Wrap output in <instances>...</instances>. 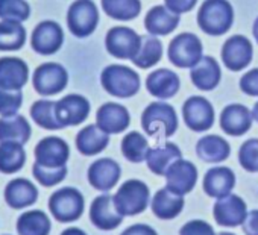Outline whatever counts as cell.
<instances>
[{
  "instance_id": "cell-11",
  "label": "cell",
  "mask_w": 258,
  "mask_h": 235,
  "mask_svg": "<svg viewBox=\"0 0 258 235\" xmlns=\"http://www.w3.org/2000/svg\"><path fill=\"white\" fill-rule=\"evenodd\" d=\"M253 47L252 43L243 35L229 37L222 47V61L231 71H240L252 61Z\"/></svg>"
},
{
  "instance_id": "cell-41",
  "label": "cell",
  "mask_w": 258,
  "mask_h": 235,
  "mask_svg": "<svg viewBox=\"0 0 258 235\" xmlns=\"http://www.w3.org/2000/svg\"><path fill=\"white\" fill-rule=\"evenodd\" d=\"M238 161L246 172L249 173L258 172V138L246 140L241 144L238 150Z\"/></svg>"
},
{
  "instance_id": "cell-37",
  "label": "cell",
  "mask_w": 258,
  "mask_h": 235,
  "mask_svg": "<svg viewBox=\"0 0 258 235\" xmlns=\"http://www.w3.org/2000/svg\"><path fill=\"white\" fill-rule=\"evenodd\" d=\"M105 14L114 20L129 22L139 17L142 11L140 0H102Z\"/></svg>"
},
{
  "instance_id": "cell-14",
  "label": "cell",
  "mask_w": 258,
  "mask_h": 235,
  "mask_svg": "<svg viewBox=\"0 0 258 235\" xmlns=\"http://www.w3.org/2000/svg\"><path fill=\"white\" fill-rule=\"evenodd\" d=\"M214 218L220 226L235 227L244 223L247 217V208L240 196L228 194L217 199L214 203Z\"/></svg>"
},
{
  "instance_id": "cell-26",
  "label": "cell",
  "mask_w": 258,
  "mask_h": 235,
  "mask_svg": "<svg viewBox=\"0 0 258 235\" xmlns=\"http://www.w3.org/2000/svg\"><path fill=\"white\" fill-rule=\"evenodd\" d=\"M38 199L37 187L23 178L13 179L5 188V200L13 209H23L34 205Z\"/></svg>"
},
{
  "instance_id": "cell-27",
  "label": "cell",
  "mask_w": 258,
  "mask_h": 235,
  "mask_svg": "<svg viewBox=\"0 0 258 235\" xmlns=\"http://www.w3.org/2000/svg\"><path fill=\"white\" fill-rule=\"evenodd\" d=\"M181 149L175 143H164L154 149H149L146 164L149 170L158 176H166L173 163L181 160Z\"/></svg>"
},
{
  "instance_id": "cell-34",
  "label": "cell",
  "mask_w": 258,
  "mask_h": 235,
  "mask_svg": "<svg viewBox=\"0 0 258 235\" xmlns=\"http://www.w3.org/2000/svg\"><path fill=\"white\" fill-rule=\"evenodd\" d=\"M163 58V44L155 37H142V44L137 52V55L131 59L136 67L140 68H151L157 65Z\"/></svg>"
},
{
  "instance_id": "cell-1",
  "label": "cell",
  "mask_w": 258,
  "mask_h": 235,
  "mask_svg": "<svg viewBox=\"0 0 258 235\" xmlns=\"http://www.w3.org/2000/svg\"><path fill=\"white\" fill-rule=\"evenodd\" d=\"M196 19L202 32L219 37L231 29L234 23V10L228 0H205Z\"/></svg>"
},
{
  "instance_id": "cell-30",
  "label": "cell",
  "mask_w": 258,
  "mask_h": 235,
  "mask_svg": "<svg viewBox=\"0 0 258 235\" xmlns=\"http://www.w3.org/2000/svg\"><path fill=\"white\" fill-rule=\"evenodd\" d=\"M184 208V197L173 193L172 190L161 188L152 199V211L161 220H172L181 214Z\"/></svg>"
},
{
  "instance_id": "cell-4",
  "label": "cell",
  "mask_w": 258,
  "mask_h": 235,
  "mask_svg": "<svg viewBox=\"0 0 258 235\" xmlns=\"http://www.w3.org/2000/svg\"><path fill=\"white\" fill-rule=\"evenodd\" d=\"M114 205L121 215H137L142 214L151 200L149 187L140 179H129L112 196Z\"/></svg>"
},
{
  "instance_id": "cell-15",
  "label": "cell",
  "mask_w": 258,
  "mask_h": 235,
  "mask_svg": "<svg viewBox=\"0 0 258 235\" xmlns=\"http://www.w3.org/2000/svg\"><path fill=\"white\" fill-rule=\"evenodd\" d=\"M35 161L44 167H62L70 156L69 144L59 137H46L35 146Z\"/></svg>"
},
{
  "instance_id": "cell-6",
  "label": "cell",
  "mask_w": 258,
  "mask_h": 235,
  "mask_svg": "<svg viewBox=\"0 0 258 235\" xmlns=\"http://www.w3.org/2000/svg\"><path fill=\"white\" fill-rule=\"evenodd\" d=\"M202 43L190 32L176 35L169 44V61L179 68H193L202 58Z\"/></svg>"
},
{
  "instance_id": "cell-33",
  "label": "cell",
  "mask_w": 258,
  "mask_h": 235,
  "mask_svg": "<svg viewBox=\"0 0 258 235\" xmlns=\"http://www.w3.org/2000/svg\"><path fill=\"white\" fill-rule=\"evenodd\" d=\"M50 220L44 211L32 209L17 218V232L20 235H49Z\"/></svg>"
},
{
  "instance_id": "cell-51",
  "label": "cell",
  "mask_w": 258,
  "mask_h": 235,
  "mask_svg": "<svg viewBox=\"0 0 258 235\" xmlns=\"http://www.w3.org/2000/svg\"><path fill=\"white\" fill-rule=\"evenodd\" d=\"M219 235H235V233H229V232H220Z\"/></svg>"
},
{
  "instance_id": "cell-23",
  "label": "cell",
  "mask_w": 258,
  "mask_h": 235,
  "mask_svg": "<svg viewBox=\"0 0 258 235\" xmlns=\"http://www.w3.org/2000/svg\"><path fill=\"white\" fill-rule=\"evenodd\" d=\"M190 77H191V84L196 88L202 91L214 90L222 79L219 62L213 56H202L201 61L191 68Z\"/></svg>"
},
{
  "instance_id": "cell-13",
  "label": "cell",
  "mask_w": 258,
  "mask_h": 235,
  "mask_svg": "<svg viewBox=\"0 0 258 235\" xmlns=\"http://www.w3.org/2000/svg\"><path fill=\"white\" fill-rule=\"evenodd\" d=\"M56 117L59 123L66 126H78L87 120L90 114V102L81 94H69L56 102Z\"/></svg>"
},
{
  "instance_id": "cell-17",
  "label": "cell",
  "mask_w": 258,
  "mask_h": 235,
  "mask_svg": "<svg viewBox=\"0 0 258 235\" xmlns=\"http://www.w3.org/2000/svg\"><path fill=\"white\" fill-rule=\"evenodd\" d=\"M131 123L129 111L118 103H103L96 114V125L106 134H120Z\"/></svg>"
},
{
  "instance_id": "cell-43",
  "label": "cell",
  "mask_w": 258,
  "mask_h": 235,
  "mask_svg": "<svg viewBox=\"0 0 258 235\" xmlns=\"http://www.w3.org/2000/svg\"><path fill=\"white\" fill-rule=\"evenodd\" d=\"M179 235H216V232H214L213 226L208 224L207 221L191 220L181 227Z\"/></svg>"
},
{
  "instance_id": "cell-19",
  "label": "cell",
  "mask_w": 258,
  "mask_h": 235,
  "mask_svg": "<svg viewBox=\"0 0 258 235\" xmlns=\"http://www.w3.org/2000/svg\"><path fill=\"white\" fill-rule=\"evenodd\" d=\"M252 120V111L244 105L232 103L225 106L220 114V128L231 137H240L250 129Z\"/></svg>"
},
{
  "instance_id": "cell-42",
  "label": "cell",
  "mask_w": 258,
  "mask_h": 235,
  "mask_svg": "<svg viewBox=\"0 0 258 235\" xmlns=\"http://www.w3.org/2000/svg\"><path fill=\"white\" fill-rule=\"evenodd\" d=\"M23 102L22 90H8L0 87V115L17 114Z\"/></svg>"
},
{
  "instance_id": "cell-31",
  "label": "cell",
  "mask_w": 258,
  "mask_h": 235,
  "mask_svg": "<svg viewBox=\"0 0 258 235\" xmlns=\"http://www.w3.org/2000/svg\"><path fill=\"white\" fill-rule=\"evenodd\" d=\"M196 153L205 163H222L228 160L231 147L225 138L219 135H207L198 141Z\"/></svg>"
},
{
  "instance_id": "cell-45",
  "label": "cell",
  "mask_w": 258,
  "mask_h": 235,
  "mask_svg": "<svg viewBox=\"0 0 258 235\" xmlns=\"http://www.w3.org/2000/svg\"><path fill=\"white\" fill-rule=\"evenodd\" d=\"M164 4L175 14H184L196 7L198 0H164Z\"/></svg>"
},
{
  "instance_id": "cell-38",
  "label": "cell",
  "mask_w": 258,
  "mask_h": 235,
  "mask_svg": "<svg viewBox=\"0 0 258 235\" xmlns=\"http://www.w3.org/2000/svg\"><path fill=\"white\" fill-rule=\"evenodd\" d=\"M56 102L52 100H37L31 106V115L32 120L43 129L49 131H58L62 129L64 126L59 123L56 117V109H55Z\"/></svg>"
},
{
  "instance_id": "cell-12",
  "label": "cell",
  "mask_w": 258,
  "mask_h": 235,
  "mask_svg": "<svg viewBox=\"0 0 258 235\" xmlns=\"http://www.w3.org/2000/svg\"><path fill=\"white\" fill-rule=\"evenodd\" d=\"M64 43V32L56 22L46 20L37 25L32 32L31 46L34 52L40 55H53L56 53Z\"/></svg>"
},
{
  "instance_id": "cell-25",
  "label": "cell",
  "mask_w": 258,
  "mask_h": 235,
  "mask_svg": "<svg viewBox=\"0 0 258 235\" xmlns=\"http://www.w3.org/2000/svg\"><path fill=\"white\" fill-rule=\"evenodd\" d=\"M179 25V14H175L167 7L157 5L151 8L145 17V28L151 35H169Z\"/></svg>"
},
{
  "instance_id": "cell-7",
  "label": "cell",
  "mask_w": 258,
  "mask_h": 235,
  "mask_svg": "<svg viewBox=\"0 0 258 235\" xmlns=\"http://www.w3.org/2000/svg\"><path fill=\"white\" fill-rule=\"evenodd\" d=\"M99 25V11L93 0H76L67 13L69 31L78 37L85 38L91 35Z\"/></svg>"
},
{
  "instance_id": "cell-21",
  "label": "cell",
  "mask_w": 258,
  "mask_h": 235,
  "mask_svg": "<svg viewBox=\"0 0 258 235\" xmlns=\"http://www.w3.org/2000/svg\"><path fill=\"white\" fill-rule=\"evenodd\" d=\"M29 79L28 64L14 56L0 58V87L8 90H22Z\"/></svg>"
},
{
  "instance_id": "cell-28",
  "label": "cell",
  "mask_w": 258,
  "mask_h": 235,
  "mask_svg": "<svg viewBox=\"0 0 258 235\" xmlns=\"http://www.w3.org/2000/svg\"><path fill=\"white\" fill-rule=\"evenodd\" d=\"M31 138V125L23 115H2L0 117V143L16 141L28 143Z\"/></svg>"
},
{
  "instance_id": "cell-49",
  "label": "cell",
  "mask_w": 258,
  "mask_h": 235,
  "mask_svg": "<svg viewBox=\"0 0 258 235\" xmlns=\"http://www.w3.org/2000/svg\"><path fill=\"white\" fill-rule=\"evenodd\" d=\"M252 34H253V38H255V41L258 43V17H256V19H255V22H253Z\"/></svg>"
},
{
  "instance_id": "cell-20",
  "label": "cell",
  "mask_w": 258,
  "mask_h": 235,
  "mask_svg": "<svg viewBox=\"0 0 258 235\" xmlns=\"http://www.w3.org/2000/svg\"><path fill=\"white\" fill-rule=\"evenodd\" d=\"M120 166L111 158H100L88 169V182L99 191H109L120 179Z\"/></svg>"
},
{
  "instance_id": "cell-32",
  "label": "cell",
  "mask_w": 258,
  "mask_h": 235,
  "mask_svg": "<svg viewBox=\"0 0 258 235\" xmlns=\"http://www.w3.org/2000/svg\"><path fill=\"white\" fill-rule=\"evenodd\" d=\"M26 163V152L22 143L4 141L0 143V173L13 175L23 169Z\"/></svg>"
},
{
  "instance_id": "cell-24",
  "label": "cell",
  "mask_w": 258,
  "mask_h": 235,
  "mask_svg": "<svg viewBox=\"0 0 258 235\" xmlns=\"http://www.w3.org/2000/svg\"><path fill=\"white\" fill-rule=\"evenodd\" d=\"M235 187V175L228 167H213L205 173L204 178V191L210 197H225L231 194Z\"/></svg>"
},
{
  "instance_id": "cell-44",
  "label": "cell",
  "mask_w": 258,
  "mask_h": 235,
  "mask_svg": "<svg viewBox=\"0 0 258 235\" xmlns=\"http://www.w3.org/2000/svg\"><path fill=\"white\" fill-rule=\"evenodd\" d=\"M240 90L247 96H258V68H252L240 79Z\"/></svg>"
},
{
  "instance_id": "cell-3",
  "label": "cell",
  "mask_w": 258,
  "mask_h": 235,
  "mask_svg": "<svg viewBox=\"0 0 258 235\" xmlns=\"http://www.w3.org/2000/svg\"><path fill=\"white\" fill-rule=\"evenodd\" d=\"M103 90L118 99L133 97L140 91V76L131 67L112 64L103 68L100 74Z\"/></svg>"
},
{
  "instance_id": "cell-46",
  "label": "cell",
  "mask_w": 258,
  "mask_h": 235,
  "mask_svg": "<svg viewBox=\"0 0 258 235\" xmlns=\"http://www.w3.org/2000/svg\"><path fill=\"white\" fill-rule=\"evenodd\" d=\"M243 232L246 235H258V209H253L247 214L243 223Z\"/></svg>"
},
{
  "instance_id": "cell-40",
  "label": "cell",
  "mask_w": 258,
  "mask_h": 235,
  "mask_svg": "<svg viewBox=\"0 0 258 235\" xmlns=\"http://www.w3.org/2000/svg\"><path fill=\"white\" fill-rule=\"evenodd\" d=\"M34 178L43 185V187H53L62 182L67 176V167H44L40 163L35 161L32 167Z\"/></svg>"
},
{
  "instance_id": "cell-8",
  "label": "cell",
  "mask_w": 258,
  "mask_h": 235,
  "mask_svg": "<svg viewBox=\"0 0 258 235\" xmlns=\"http://www.w3.org/2000/svg\"><path fill=\"white\" fill-rule=\"evenodd\" d=\"M142 44V35L131 28L115 26L111 28L105 38L106 50L117 59H133Z\"/></svg>"
},
{
  "instance_id": "cell-2",
  "label": "cell",
  "mask_w": 258,
  "mask_h": 235,
  "mask_svg": "<svg viewBox=\"0 0 258 235\" xmlns=\"http://www.w3.org/2000/svg\"><path fill=\"white\" fill-rule=\"evenodd\" d=\"M142 126L149 137H172L178 129V115L175 108L164 102H152L142 114Z\"/></svg>"
},
{
  "instance_id": "cell-18",
  "label": "cell",
  "mask_w": 258,
  "mask_h": 235,
  "mask_svg": "<svg viewBox=\"0 0 258 235\" xmlns=\"http://www.w3.org/2000/svg\"><path fill=\"white\" fill-rule=\"evenodd\" d=\"M167 188L176 194H187L190 193L196 182H198V169L193 163L187 160H178L172 164V167L166 173Z\"/></svg>"
},
{
  "instance_id": "cell-47",
  "label": "cell",
  "mask_w": 258,
  "mask_h": 235,
  "mask_svg": "<svg viewBox=\"0 0 258 235\" xmlns=\"http://www.w3.org/2000/svg\"><path fill=\"white\" fill-rule=\"evenodd\" d=\"M121 235H158L157 230L148 224H133V226H129L127 229H124L121 232Z\"/></svg>"
},
{
  "instance_id": "cell-35",
  "label": "cell",
  "mask_w": 258,
  "mask_h": 235,
  "mask_svg": "<svg viewBox=\"0 0 258 235\" xmlns=\"http://www.w3.org/2000/svg\"><path fill=\"white\" fill-rule=\"evenodd\" d=\"M121 153L123 156L127 160V161H131V163H143L146 161V156H148V152H149V143H148V138L137 132V131H133V132H129L123 137L121 140Z\"/></svg>"
},
{
  "instance_id": "cell-36",
  "label": "cell",
  "mask_w": 258,
  "mask_h": 235,
  "mask_svg": "<svg viewBox=\"0 0 258 235\" xmlns=\"http://www.w3.org/2000/svg\"><path fill=\"white\" fill-rule=\"evenodd\" d=\"M26 41V29L20 22L2 20L0 22V50L11 52L23 47Z\"/></svg>"
},
{
  "instance_id": "cell-16",
  "label": "cell",
  "mask_w": 258,
  "mask_h": 235,
  "mask_svg": "<svg viewBox=\"0 0 258 235\" xmlns=\"http://www.w3.org/2000/svg\"><path fill=\"white\" fill-rule=\"evenodd\" d=\"M123 217L114 205V197L109 194L96 197L90 206V220L100 230L115 229L123 221Z\"/></svg>"
},
{
  "instance_id": "cell-22",
  "label": "cell",
  "mask_w": 258,
  "mask_h": 235,
  "mask_svg": "<svg viewBox=\"0 0 258 235\" xmlns=\"http://www.w3.org/2000/svg\"><path fill=\"white\" fill-rule=\"evenodd\" d=\"M179 87H181L179 76L167 68H158L152 71L146 79L148 91L154 97H158L161 100L173 97L179 91Z\"/></svg>"
},
{
  "instance_id": "cell-50",
  "label": "cell",
  "mask_w": 258,
  "mask_h": 235,
  "mask_svg": "<svg viewBox=\"0 0 258 235\" xmlns=\"http://www.w3.org/2000/svg\"><path fill=\"white\" fill-rule=\"evenodd\" d=\"M252 119L258 123V102L253 105V108H252Z\"/></svg>"
},
{
  "instance_id": "cell-10",
  "label": "cell",
  "mask_w": 258,
  "mask_h": 235,
  "mask_svg": "<svg viewBox=\"0 0 258 235\" xmlns=\"http://www.w3.org/2000/svg\"><path fill=\"white\" fill-rule=\"evenodd\" d=\"M184 123L195 132L208 131L214 123V108L202 96H191L182 106Z\"/></svg>"
},
{
  "instance_id": "cell-9",
  "label": "cell",
  "mask_w": 258,
  "mask_h": 235,
  "mask_svg": "<svg viewBox=\"0 0 258 235\" xmlns=\"http://www.w3.org/2000/svg\"><path fill=\"white\" fill-rule=\"evenodd\" d=\"M34 88L41 96H53L61 93L69 82L67 70L56 62H46L37 67L32 76Z\"/></svg>"
},
{
  "instance_id": "cell-48",
  "label": "cell",
  "mask_w": 258,
  "mask_h": 235,
  "mask_svg": "<svg viewBox=\"0 0 258 235\" xmlns=\"http://www.w3.org/2000/svg\"><path fill=\"white\" fill-rule=\"evenodd\" d=\"M61 235H87V233L82 229H79V227H69Z\"/></svg>"
},
{
  "instance_id": "cell-29",
  "label": "cell",
  "mask_w": 258,
  "mask_h": 235,
  "mask_svg": "<svg viewBox=\"0 0 258 235\" xmlns=\"http://www.w3.org/2000/svg\"><path fill=\"white\" fill-rule=\"evenodd\" d=\"M109 134L102 131L97 125H88L76 135V147L85 156H93L106 149Z\"/></svg>"
},
{
  "instance_id": "cell-39",
  "label": "cell",
  "mask_w": 258,
  "mask_h": 235,
  "mask_svg": "<svg viewBox=\"0 0 258 235\" xmlns=\"http://www.w3.org/2000/svg\"><path fill=\"white\" fill-rule=\"evenodd\" d=\"M31 16V8L25 0H0V19L25 22Z\"/></svg>"
},
{
  "instance_id": "cell-5",
  "label": "cell",
  "mask_w": 258,
  "mask_h": 235,
  "mask_svg": "<svg viewBox=\"0 0 258 235\" xmlns=\"http://www.w3.org/2000/svg\"><path fill=\"white\" fill-rule=\"evenodd\" d=\"M84 196L73 187H64L55 191L49 199V209L59 223L76 221L84 212Z\"/></svg>"
}]
</instances>
